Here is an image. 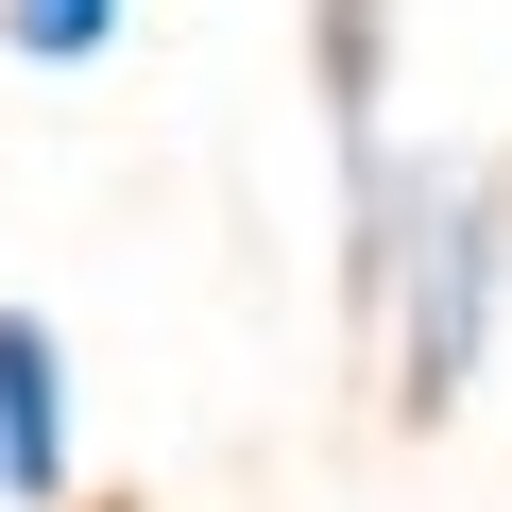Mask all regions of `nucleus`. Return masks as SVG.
<instances>
[{
  "label": "nucleus",
  "mask_w": 512,
  "mask_h": 512,
  "mask_svg": "<svg viewBox=\"0 0 512 512\" xmlns=\"http://www.w3.org/2000/svg\"><path fill=\"white\" fill-rule=\"evenodd\" d=\"M359 274L393 308V410H461L478 376V325H495V274H512V205L478 171H376L359 188Z\"/></svg>",
  "instance_id": "obj_1"
},
{
  "label": "nucleus",
  "mask_w": 512,
  "mask_h": 512,
  "mask_svg": "<svg viewBox=\"0 0 512 512\" xmlns=\"http://www.w3.org/2000/svg\"><path fill=\"white\" fill-rule=\"evenodd\" d=\"M120 35V0H0V52H35V69H86Z\"/></svg>",
  "instance_id": "obj_3"
},
{
  "label": "nucleus",
  "mask_w": 512,
  "mask_h": 512,
  "mask_svg": "<svg viewBox=\"0 0 512 512\" xmlns=\"http://www.w3.org/2000/svg\"><path fill=\"white\" fill-rule=\"evenodd\" d=\"M69 495V359L35 308H0V512H52Z\"/></svg>",
  "instance_id": "obj_2"
}]
</instances>
